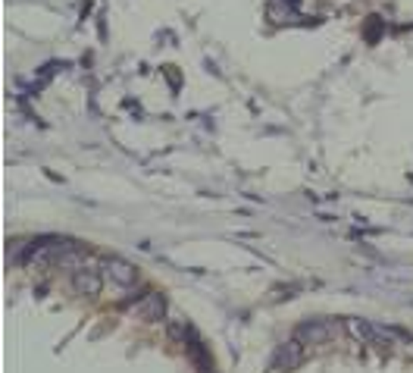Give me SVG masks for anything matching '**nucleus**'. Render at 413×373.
<instances>
[{
  "instance_id": "nucleus-1",
  "label": "nucleus",
  "mask_w": 413,
  "mask_h": 373,
  "mask_svg": "<svg viewBox=\"0 0 413 373\" xmlns=\"http://www.w3.org/2000/svg\"><path fill=\"white\" fill-rule=\"evenodd\" d=\"M73 239H41V242H31L26 254H22V264L26 267H51L60 264V257L73 248Z\"/></svg>"
},
{
  "instance_id": "nucleus-2",
  "label": "nucleus",
  "mask_w": 413,
  "mask_h": 373,
  "mask_svg": "<svg viewBox=\"0 0 413 373\" xmlns=\"http://www.w3.org/2000/svg\"><path fill=\"white\" fill-rule=\"evenodd\" d=\"M100 267H103V264H100ZM100 267H98V260L85 254L82 264L73 270V285H75V292H82V295H98V292H100V282H103Z\"/></svg>"
},
{
  "instance_id": "nucleus-3",
  "label": "nucleus",
  "mask_w": 413,
  "mask_h": 373,
  "mask_svg": "<svg viewBox=\"0 0 413 373\" xmlns=\"http://www.w3.org/2000/svg\"><path fill=\"white\" fill-rule=\"evenodd\" d=\"M129 314L141 317V320H147V323L163 320V314H166V298H163L157 289H147V292H141V295L129 305Z\"/></svg>"
},
{
  "instance_id": "nucleus-4",
  "label": "nucleus",
  "mask_w": 413,
  "mask_h": 373,
  "mask_svg": "<svg viewBox=\"0 0 413 373\" xmlns=\"http://www.w3.org/2000/svg\"><path fill=\"white\" fill-rule=\"evenodd\" d=\"M295 336L304 345H325L332 336H335V323H332V320H307V323H300V327H298Z\"/></svg>"
},
{
  "instance_id": "nucleus-5",
  "label": "nucleus",
  "mask_w": 413,
  "mask_h": 373,
  "mask_svg": "<svg viewBox=\"0 0 413 373\" xmlns=\"http://www.w3.org/2000/svg\"><path fill=\"white\" fill-rule=\"evenodd\" d=\"M103 276H110L116 285H125V289L138 282V270H135L125 257H116V254H110V257L103 260Z\"/></svg>"
},
{
  "instance_id": "nucleus-6",
  "label": "nucleus",
  "mask_w": 413,
  "mask_h": 373,
  "mask_svg": "<svg viewBox=\"0 0 413 373\" xmlns=\"http://www.w3.org/2000/svg\"><path fill=\"white\" fill-rule=\"evenodd\" d=\"M300 361H304V342H300L298 336L288 339V342L273 354V367L276 370H295V367H300Z\"/></svg>"
},
{
  "instance_id": "nucleus-7",
  "label": "nucleus",
  "mask_w": 413,
  "mask_h": 373,
  "mask_svg": "<svg viewBox=\"0 0 413 373\" xmlns=\"http://www.w3.org/2000/svg\"><path fill=\"white\" fill-rule=\"evenodd\" d=\"M345 332L360 345H372V342H379V336H382V329L372 327L367 320H360V317H345Z\"/></svg>"
}]
</instances>
